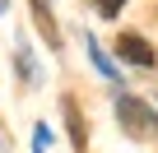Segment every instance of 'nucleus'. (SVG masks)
Segmentation results:
<instances>
[{
	"label": "nucleus",
	"mask_w": 158,
	"mask_h": 153,
	"mask_svg": "<svg viewBox=\"0 0 158 153\" xmlns=\"http://www.w3.org/2000/svg\"><path fill=\"white\" fill-rule=\"evenodd\" d=\"M116 51H121V60H130V65H153V46H149L139 33H121Z\"/></svg>",
	"instance_id": "obj_2"
},
{
	"label": "nucleus",
	"mask_w": 158,
	"mask_h": 153,
	"mask_svg": "<svg viewBox=\"0 0 158 153\" xmlns=\"http://www.w3.org/2000/svg\"><path fill=\"white\" fill-rule=\"evenodd\" d=\"M116 116L130 135H153V111L139 102V98H116Z\"/></svg>",
	"instance_id": "obj_1"
},
{
	"label": "nucleus",
	"mask_w": 158,
	"mask_h": 153,
	"mask_svg": "<svg viewBox=\"0 0 158 153\" xmlns=\"http://www.w3.org/2000/svg\"><path fill=\"white\" fill-rule=\"evenodd\" d=\"M121 5H126V0H93V10H98L102 19H112V14L121 10Z\"/></svg>",
	"instance_id": "obj_4"
},
{
	"label": "nucleus",
	"mask_w": 158,
	"mask_h": 153,
	"mask_svg": "<svg viewBox=\"0 0 158 153\" xmlns=\"http://www.w3.org/2000/svg\"><path fill=\"white\" fill-rule=\"evenodd\" d=\"M60 107H65V116H70V139H74V148H84V125H79V111H74V98H65Z\"/></svg>",
	"instance_id": "obj_3"
}]
</instances>
